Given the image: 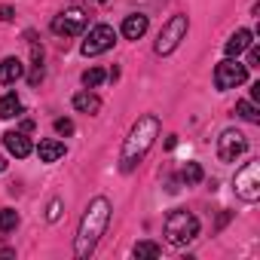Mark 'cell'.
I'll return each mask as SVG.
<instances>
[{
    "label": "cell",
    "mask_w": 260,
    "mask_h": 260,
    "mask_svg": "<svg viewBox=\"0 0 260 260\" xmlns=\"http://www.w3.org/2000/svg\"><path fill=\"white\" fill-rule=\"evenodd\" d=\"M107 223H110V202L104 196H95L86 205L83 217H80L77 239H74V257H80V260L92 257V251L98 248V242H101V236L107 230Z\"/></svg>",
    "instance_id": "6da1fadb"
},
{
    "label": "cell",
    "mask_w": 260,
    "mask_h": 260,
    "mask_svg": "<svg viewBox=\"0 0 260 260\" xmlns=\"http://www.w3.org/2000/svg\"><path fill=\"white\" fill-rule=\"evenodd\" d=\"M159 138V116L156 113H144L138 116V122L128 128L125 135V144H122V153H119V169L122 172H132L141 166V159L150 153V147L156 144Z\"/></svg>",
    "instance_id": "7a4b0ae2"
},
{
    "label": "cell",
    "mask_w": 260,
    "mask_h": 260,
    "mask_svg": "<svg viewBox=\"0 0 260 260\" xmlns=\"http://www.w3.org/2000/svg\"><path fill=\"white\" fill-rule=\"evenodd\" d=\"M162 233H166V242H169V245L181 248V245H187V242H193V239L199 236V220H196V214H190L187 208H178V211H172V214L166 217Z\"/></svg>",
    "instance_id": "3957f363"
},
{
    "label": "cell",
    "mask_w": 260,
    "mask_h": 260,
    "mask_svg": "<svg viewBox=\"0 0 260 260\" xmlns=\"http://www.w3.org/2000/svg\"><path fill=\"white\" fill-rule=\"evenodd\" d=\"M89 25V13L83 7H68L64 13H58L52 19V34L58 37H80Z\"/></svg>",
    "instance_id": "277c9868"
},
{
    "label": "cell",
    "mask_w": 260,
    "mask_h": 260,
    "mask_svg": "<svg viewBox=\"0 0 260 260\" xmlns=\"http://www.w3.org/2000/svg\"><path fill=\"white\" fill-rule=\"evenodd\" d=\"M233 187H236V196H239V199L257 202V199H260V162H245V166L236 172Z\"/></svg>",
    "instance_id": "5b68a950"
},
{
    "label": "cell",
    "mask_w": 260,
    "mask_h": 260,
    "mask_svg": "<svg viewBox=\"0 0 260 260\" xmlns=\"http://www.w3.org/2000/svg\"><path fill=\"white\" fill-rule=\"evenodd\" d=\"M187 28H190L187 16H172V19L162 25L159 37H156V52H159V55H169V52H175V49L181 46V40L187 37Z\"/></svg>",
    "instance_id": "8992f818"
},
{
    "label": "cell",
    "mask_w": 260,
    "mask_h": 260,
    "mask_svg": "<svg viewBox=\"0 0 260 260\" xmlns=\"http://www.w3.org/2000/svg\"><path fill=\"white\" fill-rule=\"evenodd\" d=\"M245 77H248V68H245L239 58H226V61H220V64L214 68V86H217L220 92L242 86Z\"/></svg>",
    "instance_id": "52a82bcc"
},
{
    "label": "cell",
    "mask_w": 260,
    "mask_h": 260,
    "mask_svg": "<svg viewBox=\"0 0 260 260\" xmlns=\"http://www.w3.org/2000/svg\"><path fill=\"white\" fill-rule=\"evenodd\" d=\"M113 43H116V31H113L110 25H95V28L89 31V37L83 40L80 52H83L86 58H95V55L107 52V49H110Z\"/></svg>",
    "instance_id": "ba28073f"
},
{
    "label": "cell",
    "mask_w": 260,
    "mask_h": 260,
    "mask_svg": "<svg viewBox=\"0 0 260 260\" xmlns=\"http://www.w3.org/2000/svg\"><path fill=\"white\" fill-rule=\"evenodd\" d=\"M245 150H248V138L239 132V128H226V132L217 138V156L223 162H236Z\"/></svg>",
    "instance_id": "9c48e42d"
},
{
    "label": "cell",
    "mask_w": 260,
    "mask_h": 260,
    "mask_svg": "<svg viewBox=\"0 0 260 260\" xmlns=\"http://www.w3.org/2000/svg\"><path fill=\"white\" fill-rule=\"evenodd\" d=\"M4 144H7V150H10L16 159H25V156H31V150H34V144H31V138H28L25 132H7V135H4Z\"/></svg>",
    "instance_id": "30bf717a"
},
{
    "label": "cell",
    "mask_w": 260,
    "mask_h": 260,
    "mask_svg": "<svg viewBox=\"0 0 260 260\" xmlns=\"http://www.w3.org/2000/svg\"><path fill=\"white\" fill-rule=\"evenodd\" d=\"M147 16L144 13H132V16H125L122 19V37L125 40H141L144 34H147Z\"/></svg>",
    "instance_id": "8fae6325"
},
{
    "label": "cell",
    "mask_w": 260,
    "mask_h": 260,
    "mask_svg": "<svg viewBox=\"0 0 260 260\" xmlns=\"http://www.w3.org/2000/svg\"><path fill=\"white\" fill-rule=\"evenodd\" d=\"M22 77H25V64H22V58L10 55V58L0 61V83H4V86H13V83L22 80Z\"/></svg>",
    "instance_id": "7c38bea8"
},
{
    "label": "cell",
    "mask_w": 260,
    "mask_h": 260,
    "mask_svg": "<svg viewBox=\"0 0 260 260\" xmlns=\"http://www.w3.org/2000/svg\"><path fill=\"white\" fill-rule=\"evenodd\" d=\"M251 37H254V34H251L248 28H239V31H236V34H233V37L226 40V46H223L226 58H239V55H242V52H245V49H248V46L254 43Z\"/></svg>",
    "instance_id": "4fadbf2b"
},
{
    "label": "cell",
    "mask_w": 260,
    "mask_h": 260,
    "mask_svg": "<svg viewBox=\"0 0 260 260\" xmlns=\"http://www.w3.org/2000/svg\"><path fill=\"white\" fill-rule=\"evenodd\" d=\"M64 153H68V147H64L61 141H55V138H46V141H40V147H37L40 162H58Z\"/></svg>",
    "instance_id": "5bb4252c"
},
{
    "label": "cell",
    "mask_w": 260,
    "mask_h": 260,
    "mask_svg": "<svg viewBox=\"0 0 260 260\" xmlns=\"http://www.w3.org/2000/svg\"><path fill=\"white\" fill-rule=\"evenodd\" d=\"M74 107H77L80 113L95 116V113L101 110V98H98L95 92H89V89H86V92H77V95H74Z\"/></svg>",
    "instance_id": "9a60e30c"
},
{
    "label": "cell",
    "mask_w": 260,
    "mask_h": 260,
    "mask_svg": "<svg viewBox=\"0 0 260 260\" xmlns=\"http://www.w3.org/2000/svg\"><path fill=\"white\" fill-rule=\"evenodd\" d=\"M13 116H22V98L16 92H7L0 98V119H13Z\"/></svg>",
    "instance_id": "2e32d148"
},
{
    "label": "cell",
    "mask_w": 260,
    "mask_h": 260,
    "mask_svg": "<svg viewBox=\"0 0 260 260\" xmlns=\"http://www.w3.org/2000/svg\"><path fill=\"white\" fill-rule=\"evenodd\" d=\"M132 254H135L138 260H144V257H147V260H153V257H159V254H162V248H159L156 242H138V245L132 248Z\"/></svg>",
    "instance_id": "e0dca14e"
},
{
    "label": "cell",
    "mask_w": 260,
    "mask_h": 260,
    "mask_svg": "<svg viewBox=\"0 0 260 260\" xmlns=\"http://www.w3.org/2000/svg\"><path fill=\"white\" fill-rule=\"evenodd\" d=\"M19 226V211L13 208H0V233H13Z\"/></svg>",
    "instance_id": "ac0fdd59"
},
{
    "label": "cell",
    "mask_w": 260,
    "mask_h": 260,
    "mask_svg": "<svg viewBox=\"0 0 260 260\" xmlns=\"http://www.w3.org/2000/svg\"><path fill=\"white\" fill-rule=\"evenodd\" d=\"M236 113H239L242 119H248V122H260V110H257L251 101H239V104H236Z\"/></svg>",
    "instance_id": "d6986e66"
},
{
    "label": "cell",
    "mask_w": 260,
    "mask_h": 260,
    "mask_svg": "<svg viewBox=\"0 0 260 260\" xmlns=\"http://www.w3.org/2000/svg\"><path fill=\"white\" fill-rule=\"evenodd\" d=\"M181 181H184V184H199V181H202V166H199V162H187L184 172H181Z\"/></svg>",
    "instance_id": "ffe728a7"
},
{
    "label": "cell",
    "mask_w": 260,
    "mask_h": 260,
    "mask_svg": "<svg viewBox=\"0 0 260 260\" xmlns=\"http://www.w3.org/2000/svg\"><path fill=\"white\" fill-rule=\"evenodd\" d=\"M101 83H104V71H101V68H89V71L83 74V86H86V89H98Z\"/></svg>",
    "instance_id": "44dd1931"
},
{
    "label": "cell",
    "mask_w": 260,
    "mask_h": 260,
    "mask_svg": "<svg viewBox=\"0 0 260 260\" xmlns=\"http://www.w3.org/2000/svg\"><path fill=\"white\" fill-rule=\"evenodd\" d=\"M58 217H61V199H52V202H49V208H46V220H49V223H55Z\"/></svg>",
    "instance_id": "7402d4cb"
},
{
    "label": "cell",
    "mask_w": 260,
    "mask_h": 260,
    "mask_svg": "<svg viewBox=\"0 0 260 260\" xmlns=\"http://www.w3.org/2000/svg\"><path fill=\"white\" fill-rule=\"evenodd\" d=\"M55 132H58V135H74V122H71L68 116L55 119Z\"/></svg>",
    "instance_id": "603a6c76"
},
{
    "label": "cell",
    "mask_w": 260,
    "mask_h": 260,
    "mask_svg": "<svg viewBox=\"0 0 260 260\" xmlns=\"http://www.w3.org/2000/svg\"><path fill=\"white\" fill-rule=\"evenodd\" d=\"M245 68H260V49H257L254 43L248 46V64H245Z\"/></svg>",
    "instance_id": "cb8c5ba5"
},
{
    "label": "cell",
    "mask_w": 260,
    "mask_h": 260,
    "mask_svg": "<svg viewBox=\"0 0 260 260\" xmlns=\"http://www.w3.org/2000/svg\"><path fill=\"white\" fill-rule=\"evenodd\" d=\"M28 80H31V86H37V83L43 80V64H34V71H31V77H28Z\"/></svg>",
    "instance_id": "d4e9b609"
},
{
    "label": "cell",
    "mask_w": 260,
    "mask_h": 260,
    "mask_svg": "<svg viewBox=\"0 0 260 260\" xmlns=\"http://www.w3.org/2000/svg\"><path fill=\"white\" fill-rule=\"evenodd\" d=\"M0 19H4V22H13V7H0Z\"/></svg>",
    "instance_id": "484cf974"
},
{
    "label": "cell",
    "mask_w": 260,
    "mask_h": 260,
    "mask_svg": "<svg viewBox=\"0 0 260 260\" xmlns=\"http://www.w3.org/2000/svg\"><path fill=\"white\" fill-rule=\"evenodd\" d=\"M0 172H7V159L4 156H0Z\"/></svg>",
    "instance_id": "4316f807"
},
{
    "label": "cell",
    "mask_w": 260,
    "mask_h": 260,
    "mask_svg": "<svg viewBox=\"0 0 260 260\" xmlns=\"http://www.w3.org/2000/svg\"><path fill=\"white\" fill-rule=\"evenodd\" d=\"M95 4H107V0H95Z\"/></svg>",
    "instance_id": "83f0119b"
}]
</instances>
